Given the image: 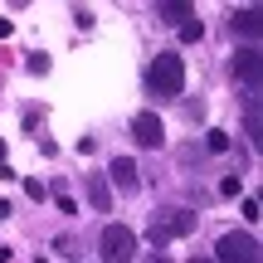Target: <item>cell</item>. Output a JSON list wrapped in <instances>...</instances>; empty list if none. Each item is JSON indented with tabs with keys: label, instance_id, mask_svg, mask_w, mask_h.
Here are the masks:
<instances>
[{
	"label": "cell",
	"instance_id": "cell-17",
	"mask_svg": "<svg viewBox=\"0 0 263 263\" xmlns=\"http://www.w3.org/2000/svg\"><path fill=\"white\" fill-rule=\"evenodd\" d=\"M10 34H15V25H10V20L0 15V39H10Z\"/></svg>",
	"mask_w": 263,
	"mask_h": 263
},
{
	"label": "cell",
	"instance_id": "cell-11",
	"mask_svg": "<svg viewBox=\"0 0 263 263\" xmlns=\"http://www.w3.org/2000/svg\"><path fill=\"white\" fill-rule=\"evenodd\" d=\"M205 151H215V156H219V151H229V132L224 127H210L205 132Z\"/></svg>",
	"mask_w": 263,
	"mask_h": 263
},
{
	"label": "cell",
	"instance_id": "cell-6",
	"mask_svg": "<svg viewBox=\"0 0 263 263\" xmlns=\"http://www.w3.org/2000/svg\"><path fill=\"white\" fill-rule=\"evenodd\" d=\"M234 78H239V83H249V88H258V78H263V59H258L254 44H244V49L234 54Z\"/></svg>",
	"mask_w": 263,
	"mask_h": 263
},
{
	"label": "cell",
	"instance_id": "cell-19",
	"mask_svg": "<svg viewBox=\"0 0 263 263\" xmlns=\"http://www.w3.org/2000/svg\"><path fill=\"white\" fill-rule=\"evenodd\" d=\"M151 263H171V258H151Z\"/></svg>",
	"mask_w": 263,
	"mask_h": 263
},
{
	"label": "cell",
	"instance_id": "cell-3",
	"mask_svg": "<svg viewBox=\"0 0 263 263\" xmlns=\"http://www.w3.org/2000/svg\"><path fill=\"white\" fill-rule=\"evenodd\" d=\"M98 249H103V263H132L137 258V234H132L127 224H107L103 239H98Z\"/></svg>",
	"mask_w": 263,
	"mask_h": 263
},
{
	"label": "cell",
	"instance_id": "cell-2",
	"mask_svg": "<svg viewBox=\"0 0 263 263\" xmlns=\"http://www.w3.org/2000/svg\"><path fill=\"white\" fill-rule=\"evenodd\" d=\"M190 229H195V215L180 205L171 210H156V219H151V244H171V239H185Z\"/></svg>",
	"mask_w": 263,
	"mask_h": 263
},
{
	"label": "cell",
	"instance_id": "cell-16",
	"mask_svg": "<svg viewBox=\"0 0 263 263\" xmlns=\"http://www.w3.org/2000/svg\"><path fill=\"white\" fill-rule=\"evenodd\" d=\"M25 68H29V73H44V68H49V59H44V54H29V64H25Z\"/></svg>",
	"mask_w": 263,
	"mask_h": 263
},
{
	"label": "cell",
	"instance_id": "cell-8",
	"mask_svg": "<svg viewBox=\"0 0 263 263\" xmlns=\"http://www.w3.org/2000/svg\"><path fill=\"white\" fill-rule=\"evenodd\" d=\"M229 25H234V34H249V39H254V34H258V25H263V10H258V5L234 10V15H229Z\"/></svg>",
	"mask_w": 263,
	"mask_h": 263
},
{
	"label": "cell",
	"instance_id": "cell-9",
	"mask_svg": "<svg viewBox=\"0 0 263 263\" xmlns=\"http://www.w3.org/2000/svg\"><path fill=\"white\" fill-rule=\"evenodd\" d=\"M88 200H93L98 215H107V210H112V190H107L103 176H88Z\"/></svg>",
	"mask_w": 263,
	"mask_h": 263
},
{
	"label": "cell",
	"instance_id": "cell-14",
	"mask_svg": "<svg viewBox=\"0 0 263 263\" xmlns=\"http://www.w3.org/2000/svg\"><path fill=\"white\" fill-rule=\"evenodd\" d=\"M244 219H249V224H258V219H263V210H258V200H254V195L244 200Z\"/></svg>",
	"mask_w": 263,
	"mask_h": 263
},
{
	"label": "cell",
	"instance_id": "cell-13",
	"mask_svg": "<svg viewBox=\"0 0 263 263\" xmlns=\"http://www.w3.org/2000/svg\"><path fill=\"white\" fill-rule=\"evenodd\" d=\"M195 39H205V25H200V20L190 15L185 25H180V44H195Z\"/></svg>",
	"mask_w": 263,
	"mask_h": 263
},
{
	"label": "cell",
	"instance_id": "cell-7",
	"mask_svg": "<svg viewBox=\"0 0 263 263\" xmlns=\"http://www.w3.org/2000/svg\"><path fill=\"white\" fill-rule=\"evenodd\" d=\"M107 176H112V185H117V190H127V195L141 185V176H137V161H132V156H112Z\"/></svg>",
	"mask_w": 263,
	"mask_h": 263
},
{
	"label": "cell",
	"instance_id": "cell-4",
	"mask_svg": "<svg viewBox=\"0 0 263 263\" xmlns=\"http://www.w3.org/2000/svg\"><path fill=\"white\" fill-rule=\"evenodd\" d=\"M215 263H258V239H254V234H239V229L219 234Z\"/></svg>",
	"mask_w": 263,
	"mask_h": 263
},
{
	"label": "cell",
	"instance_id": "cell-10",
	"mask_svg": "<svg viewBox=\"0 0 263 263\" xmlns=\"http://www.w3.org/2000/svg\"><path fill=\"white\" fill-rule=\"evenodd\" d=\"M156 15H161V20H176V25H185L195 10H190L185 0H166V5H156Z\"/></svg>",
	"mask_w": 263,
	"mask_h": 263
},
{
	"label": "cell",
	"instance_id": "cell-18",
	"mask_svg": "<svg viewBox=\"0 0 263 263\" xmlns=\"http://www.w3.org/2000/svg\"><path fill=\"white\" fill-rule=\"evenodd\" d=\"M0 161H5V141H0Z\"/></svg>",
	"mask_w": 263,
	"mask_h": 263
},
{
	"label": "cell",
	"instance_id": "cell-5",
	"mask_svg": "<svg viewBox=\"0 0 263 263\" xmlns=\"http://www.w3.org/2000/svg\"><path fill=\"white\" fill-rule=\"evenodd\" d=\"M132 137H137V146H161V141H166L161 112H137V117H132Z\"/></svg>",
	"mask_w": 263,
	"mask_h": 263
},
{
	"label": "cell",
	"instance_id": "cell-15",
	"mask_svg": "<svg viewBox=\"0 0 263 263\" xmlns=\"http://www.w3.org/2000/svg\"><path fill=\"white\" fill-rule=\"evenodd\" d=\"M219 195H224V200L239 195V176H224V180H219Z\"/></svg>",
	"mask_w": 263,
	"mask_h": 263
},
{
	"label": "cell",
	"instance_id": "cell-12",
	"mask_svg": "<svg viewBox=\"0 0 263 263\" xmlns=\"http://www.w3.org/2000/svg\"><path fill=\"white\" fill-rule=\"evenodd\" d=\"M244 132H249V141H254V146H258V98H249V117H244Z\"/></svg>",
	"mask_w": 263,
	"mask_h": 263
},
{
	"label": "cell",
	"instance_id": "cell-1",
	"mask_svg": "<svg viewBox=\"0 0 263 263\" xmlns=\"http://www.w3.org/2000/svg\"><path fill=\"white\" fill-rule=\"evenodd\" d=\"M146 88H151V98H180V88H185V59L176 49L156 54L146 64Z\"/></svg>",
	"mask_w": 263,
	"mask_h": 263
},
{
	"label": "cell",
	"instance_id": "cell-20",
	"mask_svg": "<svg viewBox=\"0 0 263 263\" xmlns=\"http://www.w3.org/2000/svg\"><path fill=\"white\" fill-rule=\"evenodd\" d=\"M190 263H210V258H190Z\"/></svg>",
	"mask_w": 263,
	"mask_h": 263
}]
</instances>
